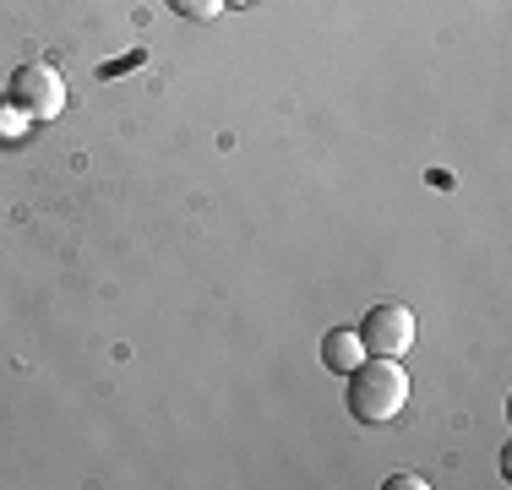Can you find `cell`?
I'll list each match as a JSON object with an SVG mask.
<instances>
[{
    "instance_id": "7a4b0ae2",
    "label": "cell",
    "mask_w": 512,
    "mask_h": 490,
    "mask_svg": "<svg viewBox=\"0 0 512 490\" xmlns=\"http://www.w3.org/2000/svg\"><path fill=\"white\" fill-rule=\"evenodd\" d=\"M6 104L17 109L28 126H39V120H55L60 109H66V82H60L55 66H44V60H28V66L11 71Z\"/></svg>"
},
{
    "instance_id": "5b68a950",
    "label": "cell",
    "mask_w": 512,
    "mask_h": 490,
    "mask_svg": "<svg viewBox=\"0 0 512 490\" xmlns=\"http://www.w3.org/2000/svg\"><path fill=\"white\" fill-rule=\"evenodd\" d=\"M164 6L175 11V17H191V22H213L224 0H164Z\"/></svg>"
},
{
    "instance_id": "277c9868",
    "label": "cell",
    "mask_w": 512,
    "mask_h": 490,
    "mask_svg": "<svg viewBox=\"0 0 512 490\" xmlns=\"http://www.w3.org/2000/svg\"><path fill=\"white\" fill-rule=\"evenodd\" d=\"M360 360H365V343H360L355 327H333V333L322 338V365H327L333 376H349Z\"/></svg>"
},
{
    "instance_id": "3957f363",
    "label": "cell",
    "mask_w": 512,
    "mask_h": 490,
    "mask_svg": "<svg viewBox=\"0 0 512 490\" xmlns=\"http://www.w3.org/2000/svg\"><path fill=\"white\" fill-rule=\"evenodd\" d=\"M355 333H360V343H365V354H387V360H404V354L414 349V311H409V305H398V300L371 305Z\"/></svg>"
},
{
    "instance_id": "8992f818",
    "label": "cell",
    "mask_w": 512,
    "mask_h": 490,
    "mask_svg": "<svg viewBox=\"0 0 512 490\" xmlns=\"http://www.w3.org/2000/svg\"><path fill=\"white\" fill-rule=\"evenodd\" d=\"M22 126H28V120H22L11 104L0 109V142H22Z\"/></svg>"
},
{
    "instance_id": "52a82bcc",
    "label": "cell",
    "mask_w": 512,
    "mask_h": 490,
    "mask_svg": "<svg viewBox=\"0 0 512 490\" xmlns=\"http://www.w3.org/2000/svg\"><path fill=\"white\" fill-rule=\"evenodd\" d=\"M387 490H425V480H420V474H393Z\"/></svg>"
},
{
    "instance_id": "ba28073f",
    "label": "cell",
    "mask_w": 512,
    "mask_h": 490,
    "mask_svg": "<svg viewBox=\"0 0 512 490\" xmlns=\"http://www.w3.org/2000/svg\"><path fill=\"white\" fill-rule=\"evenodd\" d=\"M224 6H251V0H224Z\"/></svg>"
},
{
    "instance_id": "6da1fadb",
    "label": "cell",
    "mask_w": 512,
    "mask_h": 490,
    "mask_svg": "<svg viewBox=\"0 0 512 490\" xmlns=\"http://www.w3.org/2000/svg\"><path fill=\"white\" fill-rule=\"evenodd\" d=\"M344 382H349V414H355L360 425H387L409 403V376H404V365L387 360V354H365Z\"/></svg>"
}]
</instances>
